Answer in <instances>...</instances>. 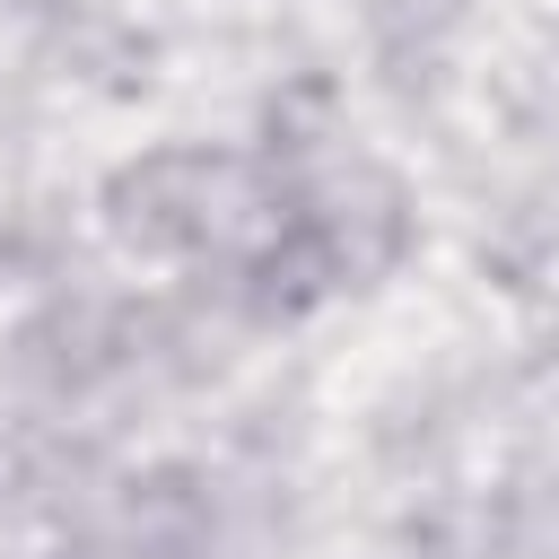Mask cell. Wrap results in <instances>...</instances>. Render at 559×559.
I'll return each instance as SVG.
<instances>
[{
  "mask_svg": "<svg viewBox=\"0 0 559 559\" xmlns=\"http://www.w3.org/2000/svg\"><path fill=\"white\" fill-rule=\"evenodd\" d=\"M0 271H17V210H9V192H0Z\"/></svg>",
  "mask_w": 559,
  "mask_h": 559,
  "instance_id": "cell-3",
  "label": "cell"
},
{
  "mask_svg": "<svg viewBox=\"0 0 559 559\" xmlns=\"http://www.w3.org/2000/svg\"><path fill=\"white\" fill-rule=\"evenodd\" d=\"M105 218L122 245L157 262H227L253 280L262 253L280 245L288 192L236 148H157L105 183Z\"/></svg>",
  "mask_w": 559,
  "mask_h": 559,
  "instance_id": "cell-1",
  "label": "cell"
},
{
  "mask_svg": "<svg viewBox=\"0 0 559 559\" xmlns=\"http://www.w3.org/2000/svg\"><path fill=\"white\" fill-rule=\"evenodd\" d=\"M367 17H376L384 44H437L463 17V0H367Z\"/></svg>",
  "mask_w": 559,
  "mask_h": 559,
  "instance_id": "cell-2",
  "label": "cell"
}]
</instances>
